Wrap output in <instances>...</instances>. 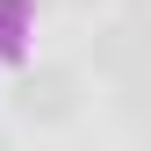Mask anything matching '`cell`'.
<instances>
[{"instance_id":"cell-3","label":"cell","mask_w":151,"mask_h":151,"mask_svg":"<svg viewBox=\"0 0 151 151\" xmlns=\"http://www.w3.org/2000/svg\"><path fill=\"white\" fill-rule=\"evenodd\" d=\"M122 86H129V93H122V108H129L137 122H151V65H144V72H129Z\"/></svg>"},{"instance_id":"cell-2","label":"cell","mask_w":151,"mask_h":151,"mask_svg":"<svg viewBox=\"0 0 151 151\" xmlns=\"http://www.w3.org/2000/svg\"><path fill=\"white\" fill-rule=\"evenodd\" d=\"M93 65L115 72V79H129V72H144V65H151V43H144L129 22H115V29H101V43H93Z\"/></svg>"},{"instance_id":"cell-1","label":"cell","mask_w":151,"mask_h":151,"mask_svg":"<svg viewBox=\"0 0 151 151\" xmlns=\"http://www.w3.org/2000/svg\"><path fill=\"white\" fill-rule=\"evenodd\" d=\"M14 108H22L29 122H65V115H79V72H65V65L29 72L22 93H14Z\"/></svg>"},{"instance_id":"cell-4","label":"cell","mask_w":151,"mask_h":151,"mask_svg":"<svg viewBox=\"0 0 151 151\" xmlns=\"http://www.w3.org/2000/svg\"><path fill=\"white\" fill-rule=\"evenodd\" d=\"M122 22H129V29H137V36H144V43H151V0H129V14H122Z\"/></svg>"},{"instance_id":"cell-5","label":"cell","mask_w":151,"mask_h":151,"mask_svg":"<svg viewBox=\"0 0 151 151\" xmlns=\"http://www.w3.org/2000/svg\"><path fill=\"white\" fill-rule=\"evenodd\" d=\"M65 7H93V0H65Z\"/></svg>"}]
</instances>
